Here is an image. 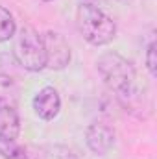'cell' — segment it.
<instances>
[{
    "label": "cell",
    "instance_id": "obj_10",
    "mask_svg": "<svg viewBox=\"0 0 157 159\" xmlns=\"http://www.w3.org/2000/svg\"><path fill=\"white\" fill-rule=\"evenodd\" d=\"M15 91V81L11 80V76L0 72V106H13Z\"/></svg>",
    "mask_w": 157,
    "mask_h": 159
},
{
    "label": "cell",
    "instance_id": "obj_11",
    "mask_svg": "<svg viewBox=\"0 0 157 159\" xmlns=\"http://www.w3.org/2000/svg\"><path fill=\"white\" fill-rule=\"evenodd\" d=\"M146 69L152 78L157 76V59H155V43L152 41L146 48Z\"/></svg>",
    "mask_w": 157,
    "mask_h": 159
},
{
    "label": "cell",
    "instance_id": "obj_6",
    "mask_svg": "<svg viewBox=\"0 0 157 159\" xmlns=\"http://www.w3.org/2000/svg\"><path fill=\"white\" fill-rule=\"evenodd\" d=\"M34 111L35 115L43 120H54L59 115V109H61V98H59V93L46 85L43 87L39 93L34 96Z\"/></svg>",
    "mask_w": 157,
    "mask_h": 159
},
{
    "label": "cell",
    "instance_id": "obj_9",
    "mask_svg": "<svg viewBox=\"0 0 157 159\" xmlns=\"http://www.w3.org/2000/svg\"><path fill=\"white\" fill-rule=\"evenodd\" d=\"M15 30H17V24L11 11L0 6V43L11 39L15 35Z\"/></svg>",
    "mask_w": 157,
    "mask_h": 159
},
{
    "label": "cell",
    "instance_id": "obj_12",
    "mask_svg": "<svg viewBox=\"0 0 157 159\" xmlns=\"http://www.w3.org/2000/svg\"><path fill=\"white\" fill-rule=\"evenodd\" d=\"M79 6H94V7H98V4H100V0H78Z\"/></svg>",
    "mask_w": 157,
    "mask_h": 159
},
{
    "label": "cell",
    "instance_id": "obj_7",
    "mask_svg": "<svg viewBox=\"0 0 157 159\" xmlns=\"http://www.w3.org/2000/svg\"><path fill=\"white\" fill-rule=\"evenodd\" d=\"M20 131V119L15 106H0V137L17 139Z\"/></svg>",
    "mask_w": 157,
    "mask_h": 159
},
{
    "label": "cell",
    "instance_id": "obj_3",
    "mask_svg": "<svg viewBox=\"0 0 157 159\" xmlns=\"http://www.w3.org/2000/svg\"><path fill=\"white\" fill-rule=\"evenodd\" d=\"M13 56L20 67L26 70L37 72L44 69L46 57H44V43L43 35L32 26H24L19 30L15 37V46H13Z\"/></svg>",
    "mask_w": 157,
    "mask_h": 159
},
{
    "label": "cell",
    "instance_id": "obj_2",
    "mask_svg": "<svg viewBox=\"0 0 157 159\" xmlns=\"http://www.w3.org/2000/svg\"><path fill=\"white\" fill-rule=\"evenodd\" d=\"M78 28L81 37L94 46H104L111 43L117 35L115 20L94 6L78 7Z\"/></svg>",
    "mask_w": 157,
    "mask_h": 159
},
{
    "label": "cell",
    "instance_id": "obj_1",
    "mask_svg": "<svg viewBox=\"0 0 157 159\" xmlns=\"http://www.w3.org/2000/svg\"><path fill=\"white\" fill-rule=\"evenodd\" d=\"M96 69L105 85L117 93L118 98L128 96L135 91V69L133 65L117 52H105L98 57Z\"/></svg>",
    "mask_w": 157,
    "mask_h": 159
},
{
    "label": "cell",
    "instance_id": "obj_5",
    "mask_svg": "<svg viewBox=\"0 0 157 159\" xmlns=\"http://www.w3.org/2000/svg\"><path fill=\"white\" fill-rule=\"evenodd\" d=\"M87 146L96 156H105L115 144V129L104 122H94L85 131Z\"/></svg>",
    "mask_w": 157,
    "mask_h": 159
},
{
    "label": "cell",
    "instance_id": "obj_14",
    "mask_svg": "<svg viewBox=\"0 0 157 159\" xmlns=\"http://www.w3.org/2000/svg\"><path fill=\"white\" fill-rule=\"evenodd\" d=\"M44 2H52V0H44Z\"/></svg>",
    "mask_w": 157,
    "mask_h": 159
},
{
    "label": "cell",
    "instance_id": "obj_8",
    "mask_svg": "<svg viewBox=\"0 0 157 159\" xmlns=\"http://www.w3.org/2000/svg\"><path fill=\"white\" fill-rule=\"evenodd\" d=\"M0 156L4 159H26L24 148L17 143V139H6L0 137Z\"/></svg>",
    "mask_w": 157,
    "mask_h": 159
},
{
    "label": "cell",
    "instance_id": "obj_4",
    "mask_svg": "<svg viewBox=\"0 0 157 159\" xmlns=\"http://www.w3.org/2000/svg\"><path fill=\"white\" fill-rule=\"evenodd\" d=\"M43 43H44V57H46L44 67L52 70H63L70 63V56H72L67 39L57 32H46L43 35Z\"/></svg>",
    "mask_w": 157,
    "mask_h": 159
},
{
    "label": "cell",
    "instance_id": "obj_15",
    "mask_svg": "<svg viewBox=\"0 0 157 159\" xmlns=\"http://www.w3.org/2000/svg\"><path fill=\"white\" fill-rule=\"evenodd\" d=\"M26 159H28V157H26Z\"/></svg>",
    "mask_w": 157,
    "mask_h": 159
},
{
    "label": "cell",
    "instance_id": "obj_13",
    "mask_svg": "<svg viewBox=\"0 0 157 159\" xmlns=\"http://www.w3.org/2000/svg\"><path fill=\"white\" fill-rule=\"evenodd\" d=\"M59 159H79V157H76L74 154H70V152H65V154H61L59 156Z\"/></svg>",
    "mask_w": 157,
    "mask_h": 159
}]
</instances>
